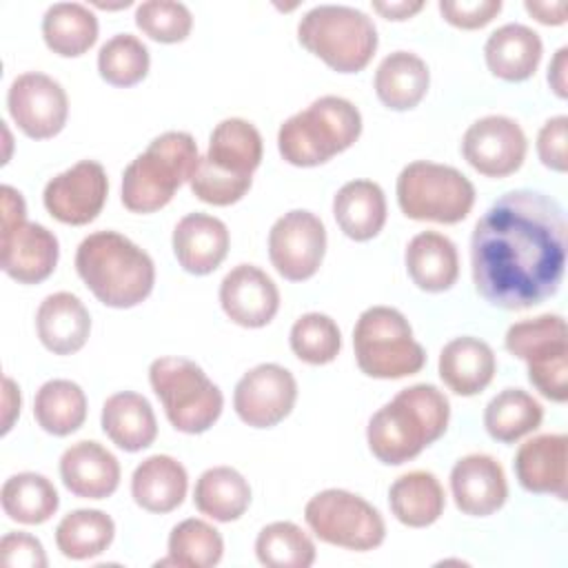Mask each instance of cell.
<instances>
[{
    "instance_id": "obj_25",
    "label": "cell",
    "mask_w": 568,
    "mask_h": 568,
    "mask_svg": "<svg viewBox=\"0 0 568 568\" xmlns=\"http://www.w3.org/2000/svg\"><path fill=\"white\" fill-rule=\"evenodd\" d=\"M497 371V357L488 342L462 335L444 344L437 362V373L448 390L462 397H473L486 390Z\"/></svg>"
},
{
    "instance_id": "obj_42",
    "label": "cell",
    "mask_w": 568,
    "mask_h": 568,
    "mask_svg": "<svg viewBox=\"0 0 568 568\" xmlns=\"http://www.w3.org/2000/svg\"><path fill=\"white\" fill-rule=\"evenodd\" d=\"M291 351L297 359L322 366L331 364L342 351V331L337 322L326 313H304L300 315L288 333Z\"/></svg>"
},
{
    "instance_id": "obj_51",
    "label": "cell",
    "mask_w": 568,
    "mask_h": 568,
    "mask_svg": "<svg viewBox=\"0 0 568 568\" xmlns=\"http://www.w3.org/2000/svg\"><path fill=\"white\" fill-rule=\"evenodd\" d=\"M2 390H4L2 393V435H7L11 430V426H13V422L20 415L22 399H20L18 384L9 375H4V388Z\"/></svg>"
},
{
    "instance_id": "obj_21",
    "label": "cell",
    "mask_w": 568,
    "mask_h": 568,
    "mask_svg": "<svg viewBox=\"0 0 568 568\" xmlns=\"http://www.w3.org/2000/svg\"><path fill=\"white\" fill-rule=\"evenodd\" d=\"M60 244L53 231L38 222H22L0 233L2 271L20 284H40L58 266Z\"/></svg>"
},
{
    "instance_id": "obj_5",
    "label": "cell",
    "mask_w": 568,
    "mask_h": 568,
    "mask_svg": "<svg viewBox=\"0 0 568 568\" xmlns=\"http://www.w3.org/2000/svg\"><path fill=\"white\" fill-rule=\"evenodd\" d=\"M200 164L197 142L186 131H166L129 162L122 173V204L131 213H155L191 182Z\"/></svg>"
},
{
    "instance_id": "obj_8",
    "label": "cell",
    "mask_w": 568,
    "mask_h": 568,
    "mask_svg": "<svg viewBox=\"0 0 568 568\" xmlns=\"http://www.w3.org/2000/svg\"><path fill=\"white\" fill-rule=\"evenodd\" d=\"M149 384L160 399L169 424L186 435L206 433L222 415L224 395L200 364L180 355L151 362Z\"/></svg>"
},
{
    "instance_id": "obj_24",
    "label": "cell",
    "mask_w": 568,
    "mask_h": 568,
    "mask_svg": "<svg viewBox=\"0 0 568 568\" xmlns=\"http://www.w3.org/2000/svg\"><path fill=\"white\" fill-rule=\"evenodd\" d=\"M36 333L53 355L78 353L91 335V315L82 300L69 291L47 295L36 311Z\"/></svg>"
},
{
    "instance_id": "obj_23",
    "label": "cell",
    "mask_w": 568,
    "mask_h": 568,
    "mask_svg": "<svg viewBox=\"0 0 568 568\" xmlns=\"http://www.w3.org/2000/svg\"><path fill=\"white\" fill-rule=\"evenodd\" d=\"M171 246L178 264L191 275L213 273L226 257L231 235L226 224L209 213H186L173 229Z\"/></svg>"
},
{
    "instance_id": "obj_15",
    "label": "cell",
    "mask_w": 568,
    "mask_h": 568,
    "mask_svg": "<svg viewBox=\"0 0 568 568\" xmlns=\"http://www.w3.org/2000/svg\"><path fill=\"white\" fill-rule=\"evenodd\" d=\"M297 402V382L280 364L264 362L248 368L235 384V415L251 428H273L286 419Z\"/></svg>"
},
{
    "instance_id": "obj_12",
    "label": "cell",
    "mask_w": 568,
    "mask_h": 568,
    "mask_svg": "<svg viewBox=\"0 0 568 568\" xmlns=\"http://www.w3.org/2000/svg\"><path fill=\"white\" fill-rule=\"evenodd\" d=\"M304 521L320 541L355 552L375 550L386 539L379 510L344 488H326L313 495L304 506Z\"/></svg>"
},
{
    "instance_id": "obj_17",
    "label": "cell",
    "mask_w": 568,
    "mask_h": 568,
    "mask_svg": "<svg viewBox=\"0 0 568 568\" xmlns=\"http://www.w3.org/2000/svg\"><path fill=\"white\" fill-rule=\"evenodd\" d=\"M106 195L109 178L104 166L95 160H80L44 184L42 202L53 220L84 226L100 215Z\"/></svg>"
},
{
    "instance_id": "obj_40",
    "label": "cell",
    "mask_w": 568,
    "mask_h": 568,
    "mask_svg": "<svg viewBox=\"0 0 568 568\" xmlns=\"http://www.w3.org/2000/svg\"><path fill=\"white\" fill-rule=\"evenodd\" d=\"M315 541L293 521L266 524L255 539V557L266 568H311Z\"/></svg>"
},
{
    "instance_id": "obj_36",
    "label": "cell",
    "mask_w": 568,
    "mask_h": 568,
    "mask_svg": "<svg viewBox=\"0 0 568 568\" xmlns=\"http://www.w3.org/2000/svg\"><path fill=\"white\" fill-rule=\"evenodd\" d=\"M544 406L524 388L499 390L484 408V428L499 444H515L541 426Z\"/></svg>"
},
{
    "instance_id": "obj_6",
    "label": "cell",
    "mask_w": 568,
    "mask_h": 568,
    "mask_svg": "<svg viewBox=\"0 0 568 568\" xmlns=\"http://www.w3.org/2000/svg\"><path fill=\"white\" fill-rule=\"evenodd\" d=\"M359 133V109L346 98L322 95L282 122L277 151L293 166H317L351 149Z\"/></svg>"
},
{
    "instance_id": "obj_34",
    "label": "cell",
    "mask_w": 568,
    "mask_h": 568,
    "mask_svg": "<svg viewBox=\"0 0 568 568\" xmlns=\"http://www.w3.org/2000/svg\"><path fill=\"white\" fill-rule=\"evenodd\" d=\"M42 38L55 55L78 58L98 40V16L80 2H55L42 16Z\"/></svg>"
},
{
    "instance_id": "obj_43",
    "label": "cell",
    "mask_w": 568,
    "mask_h": 568,
    "mask_svg": "<svg viewBox=\"0 0 568 568\" xmlns=\"http://www.w3.org/2000/svg\"><path fill=\"white\" fill-rule=\"evenodd\" d=\"M135 24L151 40L175 44L189 38L193 16L189 7L178 0H144L135 7Z\"/></svg>"
},
{
    "instance_id": "obj_47",
    "label": "cell",
    "mask_w": 568,
    "mask_h": 568,
    "mask_svg": "<svg viewBox=\"0 0 568 568\" xmlns=\"http://www.w3.org/2000/svg\"><path fill=\"white\" fill-rule=\"evenodd\" d=\"M0 233H7L27 220V204L18 189L2 184L0 186Z\"/></svg>"
},
{
    "instance_id": "obj_2",
    "label": "cell",
    "mask_w": 568,
    "mask_h": 568,
    "mask_svg": "<svg viewBox=\"0 0 568 568\" xmlns=\"http://www.w3.org/2000/svg\"><path fill=\"white\" fill-rule=\"evenodd\" d=\"M448 422L450 402L444 390L433 384H413L371 415L366 442L377 462L399 466L435 444Z\"/></svg>"
},
{
    "instance_id": "obj_31",
    "label": "cell",
    "mask_w": 568,
    "mask_h": 568,
    "mask_svg": "<svg viewBox=\"0 0 568 568\" xmlns=\"http://www.w3.org/2000/svg\"><path fill=\"white\" fill-rule=\"evenodd\" d=\"M333 217L355 242L379 235L386 224V195L373 180H351L333 197Z\"/></svg>"
},
{
    "instance_id": "obj_11",
    "label": "cell",
    "mask_w": 568,
    "mask_h": 568,
    "mask_svg": "<svg viewBox=\"0 0 568 568\" xmlns=\"http://www.w3.org/2000/svg\"><path fill=\"white\" fill-rule=\"evenodd\" d=\"M504 346L513 357L526 362L530 384L555 404L568 399V333L566 320L544 313L508 326Z\"/></svg>"
},
{
    "instance_id": "obj_52",
    "label": "cell",
    "mask_w": 568,
    "mask_h": 568,
    "mask_svg": "<svg viewBox=\"0 0 568 568\" xmlns=\"http://www.w3.org/2000/svg\"><path fill=\"white\" fill-rule=\"evenodd\" d=\"M93 4L100 7V9H124V7L131 4V0H122V2H118V4H106V2H93Z\"/></svg>"
},
{
    "instance_id": "obj_49",
    "label": "cell",
    "mask_w": 568,
    "mask_h": 568,
    "mask_svg": "<svg viewBox=\"0 0 568 568\" xmlns=\"http://www.w3.org/2000/svg\"><path fill=\"white\" fill-rule=\"evenodd\" d=\"M524 9L541 24H548V27H557V24H564L566 22V11H568V4L564 0L559 2H537V0H526L524 2Z\"/></svg>"
},
{
    "instance_id": "obj_16",
    "label": "cell",
    "mask_w": 568,
    "mask_h": 568,
    "mask_svg": "<svg viewBox=\"0 0 568 568\" xmlns=\"http://www.w3.org/2000/svg\"><path fill=\"white\" fill-rule=\"evenodd\" d=\"M528 140L517 120L508 115H484L462 138L464 160L486 178H508L524 164Z\"/></svg>"
},
{
    "instance_id": "obj_27",
    "label": "cell",
    "mask_w": 568,
    "mask_h": 568,
    "mask_svg": "<svg viewBox=\"0 0 568 568\" xmlns=\"http://www.w3.org/2000/svg\"><path fill=\"white\" fill-rule=\"evenodd\" d=\"M104 435L122 450L138 453L158 437V419L151 402L135 390H120L104 399L100 413Z\"/></svg>"
},
{
    "instance_id": "obj_7",
    "label": "cell",
    "mask_w": 568,
    "mask_h": 568,
    "mask_svg": "<svg viewBox=\"0 0 568 568\" xmlns=\"http://www.w3.org/2000/svg\"><path fill=\"white\" fill-rule=\"evenodd\" d=\"M300 44L337 73H357L377 51V27L348 4H317L297 22Z\"/></svg>"
},
{
    "instance_id": "obj_50",
    "label": "cell",
    "mask_w": 568,
    "mask_h": 568,
    "mask_svg": "<svg viewBox=\"0 0 568 568\" xmlns=\"http://www.w3.org/2000/svg\"><path fill=\"white\" fill-rule=\"evenodd\" d=\"M568 47H559L548 64V84L561 100L568 98Z\"/></svg>"
},
{
    "instance_id": "obj_30",
    "label": "cell",
    "mask_w": 568,
    "mask_h": 568,
    "mask_svg": "<svg viewBox=\"0 0 568 568\" xmlns=\"http://www.w3.org/2000/svg\"><path fill=\"white\" fill-rule=\"evenodd\" d=\"M428 64L413 51H393L375 69V95L390 111H410L428 93Z\"/></svg>"
},
{
    "instance_id": "obj_38",
    "label": "cell",
    "mask_w": 568,
    "mask_h": 568,
    "mask_svg": "<svg viewBox=\"0 0 568 568\" xmlns=\"http://www.w3.org/2000/svg\"><path fill=\"white\" fill-rule=\"evenodd\" d=\"M115 537L111 515L98 508H78L67 513L55 526V546L67 559H93L102 555Z\"/></svg>"
},
{
    "instance_id": "obj_9",
    "label": "cell",
    "mask_w": 568,
    "mask_h": 568,
    "mask_svg": "<svg viewBox=\"0 0 568 568\" xmlns=\"http://www.w3.org/2000/svg\"><path fill=\"white\" fill-rule=\"evenodd\" d=\"M353 351L359 371L373 379H402L426 364L406 315L393 306H368L355 322Z\"/></svg>"
},
{
    "instance_id": "obj_18",
    "label": "cell",
    "mask_w": 568,
    "mask_h": 568,
    "mask_svg": "<svg viewBox=\"0 0 568 568\" xmlns=\"http://www.w3.org/2000/svg\"><path fill=\"white\" fill-rule=\"evenodd\" d=\"M220 306L237 326L262 328L280 311V291L260 266L237 264L220 282Z\"/></svg>"
},
{
    "instance_id": "obj_1",
    "label": "cell",
    "mask_w": 568,
    "mask_h": 568,
    "mask_svg": "<svg viewBox=\"0 0 568 568\" xmlns=\"http://www.w3.org/2000/svg\"><path fill=\"white\" fill-rule=\"evenodd\" d=\"M566 213L532 189L497 197L470 235V271L477 293L497 308L526 311L550 300L564 280Z\"/></svg>"
},
{
    "instance_id": "obj_35",
    "label": "cell",
    "mask_w": 568,
    "mask_h": 568,
    "mask_svg": "<svg viewBox=\"0 0 568 568\" xmlns=\"http://www.w3.org/2000/svg\"><path fill=\"white\" fill-rule=\"evenodd\" d=\"M0 504L11 521L38 526L55 515L60 497L49 477L24 470L4 479L0 490Z\"/></svg>"
},
{
    "instance_id": "obj_44",
    "label": "cell",
    "mask_w": 568,
    "mask_h": 568,
    "mask_svg": "<svg viewBox=\"0 0 568 568\" xmlns=\"http://www.w3.org/2000/svg\"><path fill=\"white\" fill-rule=\"evenodd\" d=\"M442 18L457 29H481L501 11V0H439Z\"/></svg>"
},
{
    "instance_id": "obj_14",
    "label": "cell",
    "mask_w": 568,
    "mask_h": 568,
    "mask_svg": "<svg viewBox=\"0 0 568 568\" xmlns=\"http://www.w3.org/2000/svg\"><path fill=\"white\" fill-rule=\"evenodd\" d=\"M7 109L16 126L31 140L58 135L69 118V98L58 80L40 71L13 78L7 91Z\"/></svg>"
},
{
    "instance_id": "obj_4",
    "label": "cell",
    "mask_w": 568,
    "mask_h": 568,
    "mask_svg": "<svg viewBox=\"0 0 568 568\" xmlns=\"http://www.w3.org/2000/svg\"><path fill=\"white\" fill-rule=\"evenodd\" d=\"M262 153V135L253 122L244 118L217 122L211 131L209 149L189 182L193 195L213 206L240 202L253 184Z\"/></svg>"
},
{
    "instance_id": "obj_22",
    "label": "cell",
    "mask_w": 568,
    "mask_h": 568,
    "mask_svg": "<svg viewBox=\"0 0 568 568\" xmlns=\"http://www.w3.org/2000/svg\"><path fill=\"white\" fill-rule=\"evenodd\" d=\"M60 479L80 499H106L120 486L118 457L93 439H82L60 455Z\"/></svg>"
},
{
    "instance_id": "obj_37",
    "label": "cell",
    "mask_w": 568,
    "mask_h": 568,
    "mask_svg": "<svg viewBox=\"0 0 568 568\" xmlns=\"http://www.w3.org/2000/svg\"><path fill=\"white\" fill-rule=\"evenodd\" d=\"M87 395L71 379H49L33 397V417L38 426L55 437L75 433L87 419Z\"/></svg>"
},
{
    "instance_id": "obj_45",
    "label": "cell",
    "mask_w": 568,
    "mask_h": 568,
    "mask_svg": "<svg viewBox=\"0 0 568 568\" xmlns=\"http://www.w3.org/2000/svg\"><path fill=\"white\" fill-rule=\"evenodd\" d=\"M568 115H555L546 120L537 133V155L550 171H568Z\"/></svg>"
},
{
    "instance_id": "obj_26",
    "label": "cell",
    "mask_w": 568,
    "mask_h": 568,
    "mask_svg": "<svg viewBox=\"0 0 568 568\" xmlns=\"http://www.w3.org/2000/svg\"><path fill=\"white\" fill-rule=\"evenodd\" d=\"M544 53L539 33L521 22H508L497 27L486 44L484 60L488 71L506 82H524L535 75Z\"/></svg>"
},
{
    "instance_id": "obj_19",
    "label": "cell",
    "mask_w": 568,
    "mask_h": 568,
    "mask_svg": "<svg viewBox=\"0 0 568 568\" xmlns=\"http://www.w3.org/2000/svg\"><path fill=\"white\" fill-rule=\"evenodd\" d=\"M450 495L455 506L468 517L497 513L508 499L504 466L486 453L459 457L450 470Z\"/></svg>"
},
{
    "instance_id": "obj_28",
    "label": "cell",
    "mask_w": 568,
    "mask_h": 568,
    "mask_svg": "<svg viewBox=\"0 0 568 568\" xmlns=\"http://www.w3.org/2000/svg\"><path fill=\"white\" fill-rule=\"evenodd\" d=\"M189 490L186 468L171 455L142 459L131 475V497L146 513H171L182 506Z\"/></svg>"
},
{
    "instance_id": "obj_33",
    "label": "cell",
    "mask_w": 568,
    "mask_h": 568,
    "mask_svg": "<svg viewBox=\"0 0 568 568\" xmlns=\"http://www.w3.org/2000/svg\"><path fill=\"white\" fill-rule=\"evenodd\" d=\"M195 508L213 521H235L251 504V486L244 475L231 466L206 468L193 488Z\"/></svg>"
},
{
    "instance_id": "obj_48",
    "label": "cell",
    "mask_w": 568,
    "mask_h": 568,
    "mask_svg": "<svg viewBox=\"0 0 568 568\" xmlns=\"http://www.w3.org/2000/svg\"><path fill=\"white\" fill-rule=\"evenodd\" d=\"M373 11H377L386 20H408L424 9L422 0H373Z\"/></svg>"
},
{
    "instance_id": "obj_10",
    "label": "cell",
    "mask_w": 568,
    "mask_h": 568,
    "mask_svg": "<svg viewBox=\"0 0 568 568\" xmlns=\"http://www.w3.org/2000/svg\"><path fill=\"white\" fill-rule=\"evenodd\" d=\"M399 211L417 222L457 224L475 204L473 182L455 166L415 160L406 164L395 184Z\"/></svg>"
},
{
    "instance_id": "obj_46",
    "label": "cell",
    "mask_w": 568,
    "mask_h": 568,
    "mask_svg": "<svg viewBox=\"0 0 568 568\" xmlns=\"http://www.w3.org/2000/svg\"><path fill=\"white\" fill-rule=\"evenodd\" d=\"M0 564L4 568H44L47 555L40 539L18 530L0 539Z\"/></svg>"
},
{
    "instance_id": "obj_13",
    "label": "cell",
    "mask_w": 568,
    "mask_h": 568,
    "mask_svg": "<svg viewBox=\"0 0 568 568\" xmlns=\"http://www.w3.org/2000/svg\"><path fill=\"white\" fill-rule=\"evenodd\" d=\"M324 253L326 226L315 213L293 209L273 222L268 231V257L284 280H311L320 271Z\"/></svg>"
},
{
    "instance_id": "obj_39",
    "label": "cell",
    "mask_w": 568,
    "mask_h": 568,
    "mask_svg": "<svg viewBox=\"0 0 568 568\" xmlns=\"http://www.w3.org/2000/svg\"><path fill=\"white\" fill-rule=\"evenodd\" d=\"M166 548L169 557L158 564H173L180 568H213L222 561L224 539L213 524L189 517L171 528Z\"/></svg>"
},
{
    "instance_id": "obj_41",
    "label": "cell",
    "mask_w": 568,
    "mask_h": 568,
    "mask_svg": "<svg viewBox=\"0 0 568 568\" xmlns=\"http://www.w3.org/2000/svg\"><path fill=\"white\" fill-rule=\"evenodd\" d=\"M149 67V49L133 33H115L98 51V73L111 87L126 89L142 82Z\"/></svg>"
},
{
    "instance_id": "obj_20",
    "label": "cell",
    "mask_w": 568,
    "mask_h": 568,
    "mask_svg": "<svg viewBox=\"0 0 568 568\" xmlns=\"http://www.w3.org/2000/svg\"><path fill=\"white\" fill-rule=\"evenodd\" d=\"M568 437L544 433L526 439L515 453V477L519 486L535 495L568 499Z\"/></svg>"
},
{
    "instance_id": "obj_3",
    "label": "cell",
    "mask_w": 568,
    "mask_h": 568,
    "mask_svg": "<svg viewBox=\"0 0 568 568\" xmlns=\"http://www.w3.org/2000/svg\"><path fill=\"white\" fill-rule=\"evenodd\" d=\"M75 271L95 300L111 308L142 304L155 284L151 255L118 231L89 233L78 244Z\"/></svg>"
},
{
    "instance_id": "obj_32",
    "label": "cell",
    "mask_w": 568,
    "mask_h": 568,
    "mask_svg": "<svg viewBox=\"0 0 568 568\" xmlns=\"http://www.w3.org/2000/svg\"><path fill=\"white\" fill-rule=\"evenodd\" d=\"M388 506L399 524L426 528L444 515V486L430 470H408L390 484Z\"/></svg>"
},
{
    "instance_id": "obj_29",
    "label": "cell",
    "mask_w": 568,
    "mask_h": 568,
    "mask_svg": "<svg viewBox=\"0 0 568 568\" xmlns=\"http://www.w3.org/2000/svg\"><path fill=\"white\" fill-rule=\"evenodd\" d=\"M413 284L426 293H444L459 277V255L455 242L439 231L417 233L404 253Z\"/></svg>"
}]
</instances>
